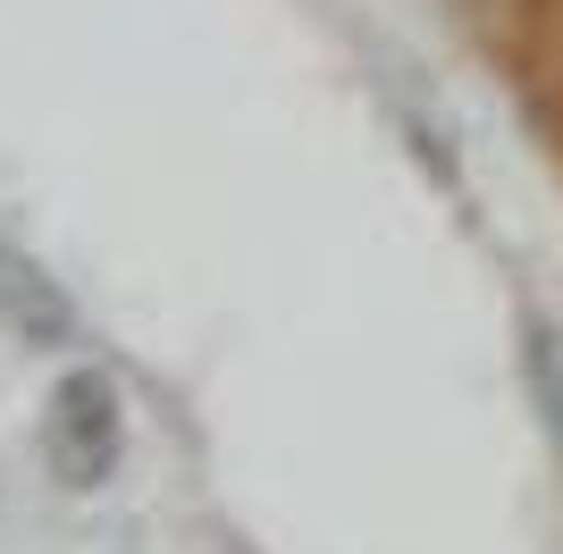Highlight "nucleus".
<instances>
[{
    "mask_svg": "<svg viewBox=\"0 0 563 554\" xmlns=\"http://www.w3.org/2000/svg\"><path fill=\"white\" fill-rule=\"evenodd\" d=\"M521 387L539 403V429L563 445V336L547 311H521Z\"/></svg>",
    "mask_w": 563,
    "mask_h": 554,
    "instance_id": "nucleus-3",
    "label": "nucleus"
},
{
    "mask_svg": "<svg viewBox=\"0 0 563 554\" xmlns=\"http://www.w3.org/2000/svg\"><path fill=\"white\" fill-rule=\"evenodd\" d=\"M0 336L25 353H76L85 345V311L43 261L0 235Z\"/></svg>",
    "mask_w": 563,
    "mask_h": 554,
    "instance_id": "nucleus-2",
    "label": "nucleus"
},
{
    "mask_svg": "<svg viewBox=\"0 0 563 554\" xmlns=\"http://www.w3.org/2000/svg\"><path fill=\"white\" fill-rule=\"evenodd\" d=\"M126 462V395L101 362H68L43 403V470L68 496H93Z\"/></svg>",
    "mask_w": 563,
    "mask_h": 554,
    "instance_id": "nucleus-1",
    "label": "nucleus"
},
{
    "mask_svg": "<svg viewBox=\"0 0 563 554\" xmlns=\"http://www.w3.org/2000/svg\"><path fill=\"white\" fill-rule=\"evenodd\" d=\"M228 554H244V546H228Z\"/></svg>",
    "mask_w": 563,
    "mask_h": 554,
    "instance_id": "nucleus-4",
    "label": "nucleus"
}]
</instances>
